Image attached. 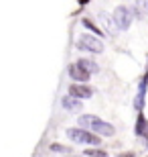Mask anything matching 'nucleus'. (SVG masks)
Masks as SVG:
<instances>
[{
	"label": "nucleus",
	"mask_w": 148,
	"mask_h": 157,
	"mask_svg": "<svg viewBox=\"0 0 148 157\" xmlns=\"http://www.w3.org/2000/svg\"><path fill=\"white\" fill-rule=\"evenodd\" d=\"M136 8L140 12H148V0H136Z\"/></svg>",
	"instance_id": "4468645a"
},
{
	"label": "nucleus",
	"mask_w": 148,
	"mask_h": 157,
	"mask_svg": "<svg viewBox=\"0 0 148 157\" xmlns=\"http://www.w3.org/2000/svg\"><path fill=\"white\" fill-rule=\"evenodd\" d=\"M67 137L73 143H79V145H99L102 143V137L96 133H91L87 128H67Z\"/></svg>",
	"instance_id": "f03ea898"
},
{
	"label": "nucleus",
	"mask_w": 148,
	"mask_h": 157,
	"mask_svg": "<svg viewBox=\"0 0 148 157\" xmlns=\"http://www.w3.org/2000/svg\"><path fill=\"white\" fill-rule=\"evenodd\" d=\"M77 47L83 49V51H89V53H102L103 51V43L97 35H81L77 39Z\"/></svg>",
	"instance_id": "7ed1b4c3"
},
{
	"label": "nucleus",
	"mask_w": 148,
	"mask_h": 157,
	"mask_svg": "<svg viewBox=\"0 0 148 157\" xmlns=\"http://www.w3.org/2000/svg\"><path fill=\"white\" fill-rule=\"evenodd\" d=\"M134 133H136L138 137H146V135H148V121H146V117H144V114H138Z\"/></svg>",
	"instance_id": "1a4fd4ad"
},
{
	"label": "nucleus",
	"mask_w": 148,
	"mask_h": 157,
	"mask_svg": "<svg viewBox=\"0 0 148 157\" xmlns=\"http://www.w3.org/2000/svg\"><path fill=\"white\" fill-rule=\"evenodd\" d=\"M77 65H81V67H83L85 71H89V74H97V71H99V65H97L93 59H85L83 57V59L77 61Z\"/></svg>",
	"instance_id": "9d476101"
},
{
	"label": "nucleus",
	"mask_w": 148,
	"mask_h": 157,
	"mask_svg": "<svg viewBox=\"0 0 148 157\" xmlns=\"http://www.w3.org/2000/svg\"><path fill=\"white\" fill-rule=\"evenodd\" d=\"M81 23H83V27H87V29H89L91 33H93V35H97V37H103V31L99 29V27H96V25L91 23L89 18H83V21H81Z\"/></svg>",
	"instance_id": "9b49d317"
},
{
	"label": "nucleus",
	"mask_w": 148,
	"mask_h": 157,
	"mask_svg": "<svg viewBox=\"0 0 148 157\" xmlns=\"http://www.w3.org/2000/svg\"><path fill=\"white\" fill-rule=\"evenodd\" d=\"M77 122H79L83 128H87V131H91V133L99 135V137H112V135L116 133L114 124H110V122L102 121V118L93 117V114H81Z\"/></svg>",
	"instance_id": "f257e3e1"
},
{
	"label": "nucleus",
	"mask_w": 148,
	"mask_h": 157,
	"mask_svg": "<svg viewBox=\"0 0 148 157\" xmlns=\"http://www.w3.org/2000/svg\"><path fill=\"white\" fill-rule=\"evenodd\" d=\"M51 151H57V153H69L67 147H63V145H51Z\"/></svg>",
	"instance_id": "2eb2a0df"
},
{
	"label": "nucleus",
	"mask_w": 148,
	"mask_h": 157,
	"mask_svg": "<svg viewBox=\"0 0 148 157\" xmlns=\"http://www.w3.org/2000/svg\"><path fill=\"white\" fill-rule=\"evenodd\" d=\"M61 104H63V108H65V110H69V112H77V110H81V100H79V98H75V96H69V94L61 100Z\"/></svg>",
	"instance_id": "6e6552de"
},
{
	"label": "nucleus",
	"mask_w": 148,
	"mask_h": 157,
	"mask_svg": "<svg viewBox=\"0 0 148 157\" xmlns=\"http://www.w3.org/2000/svg\"><path fill=\"white\" fill-rule=\"evenodd\" d=\"M144 96H146V94H140V92H138V96L134 98V108H136L138 112L144 108Z\"/></svg>",
	"instance_id": "f8f14e48"
},
{
	"label": "nucleus",
	"mask_w": 148,
	"mask_h": 157,
	"mask_svg": "<svg viewBox=\"0 0 148 157\" xmlns=\"http://www.w3.org/2000/svg\"><path fill=\"white\" fill-rule=\"evenodd\" d=\"M118 157H134V153H122V155H118Z\"/></svg>",
	"instance_id": "dca6fc26"
},
{
	"label": "nucleus",
	"mask_w": 148,
	"mask_h": 157,
	"mask_svg": "<svg viewBox=\"0 0 148 157\" xmlns=\"http://www.w3.org/2000/svg\"><path fill=\"white\" fill-rule=\"evenodd\" d=\"M97 18H99V23H102V27H103V31H106V33H110L112 37L118 35V25H116L114 18H110L106 12H99V14H97Z\"/></svg>",
	"instance_id": "0eeeda50"
},
{
	"label": "nucleus",
	"mask_w": 148,
	"mask_h": 157,
	"mask_svg": "<svg viewBox=\"0 0 148 157\" xmlns=\"http://www.w3.org/2000/svg\"><path fill=\"white\" fill-rule=\"evenodd\" d=\"M67 74H69V78L71 80H75V82H87L91 78V74L89 71H85L81 65H77V63H71L67 67Z\"/></svg>",
	"instance_id": "423d86ee"
},
{
	"label": "nucleus",
	"mask_w": 148,
	"mask_h": 157,
	"mask_svg": "<svg viewBox=\"0 0 148 157\" xmlns=\"http://www.w3.org/2000/svg\"><path fill=\"white\" fill-rule=\"evenodd\" d=\"M85 157H108V153L102 151V149H87Z\"/></svg>",
	"instance_id": "ddd939ff"
},
{
	"label": "nucleus",
	"mask_w": 148,
	"mask_h": 157,
	"mask_svg": "<svg viewBox=\"0 0 148 157\" xmlns=\"http://www.w3.org/2000/svg\"><path fill=\"white\" fill-rule=\"evenodd\" d=\"M69 96H75V98H91L93 96V88H89V86H85V82L83 84H71L69 86Z\"/></svg>",
	"instance_id": "39448f33"
},
{
	"label": "nucleus",
	"mask_w": 148,
	"mask_h": 157,
	"mask_svg": "<svg viewBox=\"0 0 148 157\" xmlns=\"http://www.w3.org/2000/svg\"><path fill=\"white\" fill-rule=\"evenodd\" d=\"M114 21L120 31H126V29H130L132 21H134V12L130 8H126V6H118L114 10Z\"/></svg>",
	"instance_id": "20e7f679"
}]
</instances>
